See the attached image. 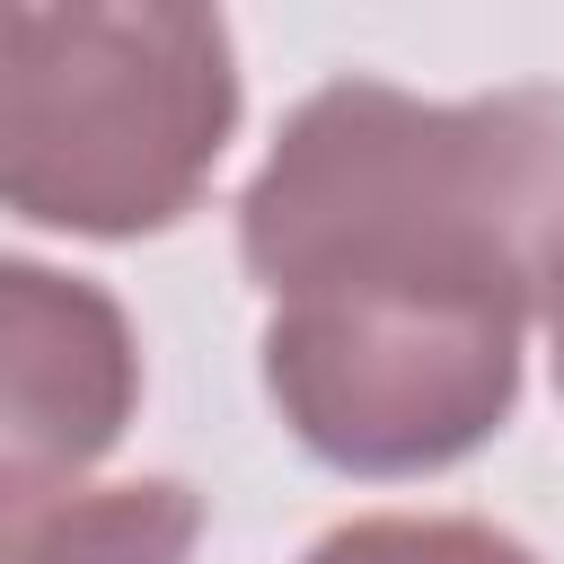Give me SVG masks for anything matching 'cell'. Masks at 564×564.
<instances>
[{
    "instance_id": "cell-4",
    "label": "cell",
    "mask_w": 564,
    "mask_h": 564,
    "mask_svg": "<svg viewBox=\"0 0 564 564\" xmlns=\"http://www.w3.org/2000/svg\"><path fill=\"white\" fill-rule=\"evenodd\" d=\"M0 361H9V405H0V511L70 494L132 423L141 405V344L132 317L35 256L0 264Z\"/></svg>"
},
{
    "instance_id": "cell-5",
    "label": "cell",
    "mask_w": 564,
    "mask_h": 564,
    "mask_svg": "<svg viewBox=\"0 0 564 564\" xmlns=\"http://www.w3.org/2000/svg\"><path fill=\"white\" fill-rule=\"evenodd\" d=\"M203 502L176 476L70 485L0 511V564H194Z\"/></svg>"
},
{
    "instance_id": "cell-7",
    "label": "cell",
    "mask_w": 564,
    "mask_h": 564,
    "mask_svg": "<svg viewBox=\"0 0 564 564\" xmlns=\"http://www.w3.org/2000/svg\"><path fill=\"white\" fill-rule=\"evenodd\" d=\"M538 317H546V352H555V397H564V238L546 247V273H538Z\"/></svg>"
},
{
    "instance_id": "cell-6",
    "label": "cell",
    "mask_w": 564,
    "mask_h": 564,
    "mask_svg": "<svg viewBox=\"0 0 564 564\" xmlns=\"http://www.w3.org/2000/svg\"><path fill=\"white\" fill-rule=\"evenodd\" d=\"M300 564H538L511 529L467 520V511H370L326 529Z\"/></svg>"
},
{
    "instance_id": "cell-3",
    "label": "cell",
    "mask_w": 564,
    "mask_h": 564,
    "mask_svg": "<svg viewBox=\"0 0 564 564\" xmlns=\"http://www.w3.org/2000/svg\"><path fill=\"white\" fill-rule=\"evenodd\" d=\"M538 291H308L264 317L282 432L344 476H432L520 405Z\"/></svg>"
},
{
    "instance_id": "cell-1",
    "label": "cell",
    "mask_w": 564,
    "mask_h": 564,
    "mask_svg": "<svg viewBox=\"0 0 564 564\" xmlns=\"http://www.w3.org/2000/svg\"><path fill=\"white\" fill-rule=\"evenodd\" d=\"M564 238V88L414 97L326 79L238 194V264L308 291H538Z\"/></svg>"
},
{
    "instance_id": "cell-2",
    "label": "cell",
    "mask_w": 564,
    "mask_h": 564,
    "mask_svg": "<svg viewBox=\"0 0 564 564\" xmlns=\"http://www.w3.org/2000/svg\"><path fill=\"white\" fill-rule=\"evenodd\" d=\"M238 132V44L185 0H26L9 9L0 194L26 229H176Z\"/></svg>"
}]
</instances>
